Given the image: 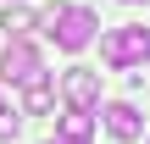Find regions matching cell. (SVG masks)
I'll use <instances>...</instances> for the list:
<instances>
[{
    "label": "cell",
    "mask_w": 150,
    "mask_h": 144,
    "mask_svg": "<svg viewBox=\"0 0 150 144\" xmlns=\"http://www.w3.org/2000/svg\"><path fill=\"white\" fill-rule=\"evenodd\" d=\"M100 61L106 67H145L150 61V28L128 22V28H111L100 39Z\"/></svg>",
    "instance_id": "cell-1"
},
{
    "label": "cell",
    "mask_w": 150,
    "mask_h": 144,
    "mask_svg": "<svg viewBox=\"0 0 150 144\" xmlns=\"http://www.w3.org/2000/svg\"><path fill=\"white\" fill-rule=\"evenodd\" d=\"M95 33H100V17H95L89 6H67V11H61V22L50 28L56 50H67V55H78L83 44H95Z\"/></svg>",
    "instance_id": "cell-2"
},
{
    "label": "cell",
    "mask_w": 150,
    "mask_h": 144,
    "mask_svg": "<svg viewBox=\"0 0 150 144\" xmlns=\"http://www.w3.org/2000/svg\"><path fill=\"white\" fill-rule=\"evenodd\" d=\"M61 94H67V111H95L100 105V72L95 67H67Z\"/></svg>",
    "instance_id": "cell-3"
},
{
    "label": "cell",
    "mask_w": 150,
    "mask_h": 144,
    "mask_svg": "<svg viewBox=\"0 0 150 144\" xmlns=\"http://www.w3.org/2000/svg\"><path fill=\"white\" fill-rule=\"evenodd\" d=\"M39 72H45L39 50H33L28 39H11L6 55H0V78H6V83H28V78H39Z\"/></svg>",
    "instance_id": "cell-4"
},
{
    "label": "cell",
    "mask_w": 150,
    "mask_h": 144,
    "mask_svg": "<svg viewBox=\"0 0 150 144\" xmlns=\"http://www.w3.org/2000/svg\"><path fill=\"white\" fill-rule=\"evenodd\" d=\"M100 117H106V133H111L117 144H134L139 133H145V117H139V111H134L128 100H111V105H106Z\"/></svg>",
    "instance_id": "cell-5"
},
{
    "label": "cell",
    "mask_w": 150,
    "mask_h": 144,
    "mask_svg": "<svg viewBox=\"0 0 150 144\" xmlns=\"http://www.w3.org/2000/svg\"><path fill=\"white\" fill-rule=\"evenodd\" d=\"M50 105H56V83H50L45 72H39V78H28V83H22V111H33V117H45Z\"/></svg>",
    "instance_id": "cell-6"
},
{
    "label": "cell",
    "mask_w": 150,
    "mask_h": 144,
    "mask_svg": "<svg viewBox=\"0 0 150 144\" xmlns=\"http://www.w3.org/2000/svg\"><path fill=\"white\" fill-rule=\"evenodd\" d=\"M0 28H6V39H28V33H33V11L11 0V6H6V17H0Z\"/></svg>",
    "instance_id": "cell-7"
},
{
    "label": "cell",
    "mask_w": 150,
    "mask_h": 144,
    "mask_svg": "<svg viewBox=\"0 0 150 144\" xmlns=\"http://www.w3.org/2000/svg\"><path fill=\"white\" fill-rule=\"evenodd\" d=\"M89 133H95V111H67V117H61V139L89 144Z\"/></svg>",
    "instance_id": "cell-8"
},
{
    "label": "cell",
    "mask_w": 150,
    "mask_h": 144,
    "mask_svg": "<svg viewBox=\"0 0 150 144\" xmlns=\"http://www.w3.org/2000/svg\"><path fill=\"white\" fill-rule=\"evenodd\" d=\"M17 128H22V117L6 105V111H0V144H6V139H17Z\"/></svg>",
    "instance_id": "cell-9"
},
{
    "label": "cell",
    "mask_w": 150,
    "mask_h": 144,
    "mask_svg": "<svg viewBox=\"0 0 150 144\" xmlns=\"http://www.w3.org/2000/svg\"><path fill=\"white\" fill-rule=\"evenodd\" d=\"M0 111H6V94H0Z\"/></svg>",
    "instance_id": "cell-10"
},
{
    "label": "cell",
    "mask_w": 150,
    "mask_h": 144,
    "mask_svg": "<svg viewBox=\"0 0 150 144\" xmlns=\"http://www.w3.org/2000/svg\"><path fill=\"white\" fill-rule=\"evenodd\" d=\"M122 6H139V0H122Z\"/></svg>",
    "instance_id": "cell-11"
}]
</instances>
